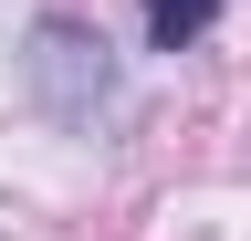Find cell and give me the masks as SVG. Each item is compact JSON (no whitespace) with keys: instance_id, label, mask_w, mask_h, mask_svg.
Returning a JSON list of instances; mask_svg holds the SVG:
<instances>
[{"instance_id":"2","label":"cell","mask_w":251,"mask_h":241,"mask_svg":"<svg viewBox=\"0 0 251 241\" xmlns=\"http://www.w3.org/2000/svg\"><path fill=\"white\" fill-rule=\"evenodd\" d=\"M209 21H220V0H147V42L157 53H188Z\"/></svg>"},{"instance_id":"1","label":"cell","mask_w":251,"mask_h":241,"mask_svg":"<svg viewBox=\"0 0 251 241\" xmlns=\"http://www.w3.org/2000/svg\"><path fill=\"white\" fill-rule=\"evenodd\" d=\"M31 95H42L63 126H94V105H105V42L74 32V21H42V32H31Z\"/></svg>"}]
</instances>
